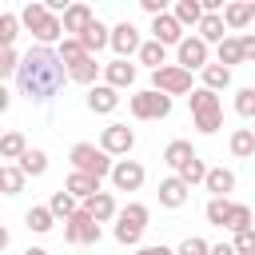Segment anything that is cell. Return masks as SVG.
Segmentation results:
<instances>
[{
    "label": "cell",
    "mask_w": 255,
    "mask_h": 255,
    "mask_svg": "<svg viewBox=\"0 0 255 255\" xmlns=\"http://www.w3.org/2000/svg\"><path fill=\"white\" fill-rule=\"evenodd\" d=\"M24 179H28V175L20 171V163H4V167H0V183H4L8 195H16V191L24 187Z\"/></svg>",
    "instance_id": "cell-36"
},
{
    "label": "cell",
    "mask_w": 255,
    "mask_h": 255,
    "mask_svg": "<svg viewBox=\"0 0 255 255\" xmlns=\"http://www.w3.org/2000/svg\"><path fill=\"white\" fill-rule=\"evenodd\" d=\"M235 112H239L243 120L255 116V88H239V96H235Z\"/></svg>",
    "instance_id": "cell-40"
},
{
    "label": "cell",
    "mask_w": 255,
    "mask_h": 255,
    "mask_svg": "<svg viewBox=\"0 0 255 255\" xmlns=\"http://www.w3.org/2000/svg\"><path fill=\"white\" fill-rule=\"evenodd\" d=\"M179 179L191 187V183H207V167H203V159H195V163H187L183 171H179Z\"/></svg>",
    "instance_id": "cell-42"
},
{
    "label": "cell",
    "mask_w": 255,
    "mask_h": 255,
    "mask_svg": "<svg viewBox=\"0 0 255 255\" xmlns=\"http://www.w3.org/2000/svg\"><path fill=\"white\" fill-rule=\"evenodd\" d=\"M179 68H187V72H203L207 68V44L199 40V36H187L183 44H179Z\"/></svg>",
    "instance_id": "cell-10"
},
{
    "label": "cell",
    "mask_w": 255,
    "mask_h": 255,
    "mask_svg": "<svg viewBox=\"0 0 255 255\" xmlns=\"http://www.w3.org/2000/svg\"><path fill=\"white\" fill-rule=\"evenodd\" d=\"M64 191H72L76 199H96L100 195V179L96 175H84V171H68V179H64Z\"/></svg>",
    "instance_id": "cell-13"
},
{
    "label": "cell",
    "mask_w": 255,
    "mask_h": 255,
    "mask_svg": "<svg viewBox=\"0 0 255 255\" xmlns=\"http://www.w3.org/2000/svg\"><path fill=\"white\" fill-rule=\"evenodd\" d=\"M96 72H100L96 56H84L80 64H72V68H68V80H76V84H92V80H96Z\"/></svg>",
    "instance_id": "cell-30"
},
{
    "label": "cell",
    "mask_w": 255,
    "mask_h": 255,
    "mask_svg": "<svg viewBox=\"0 0 255 255\" xmlns=\"http://www.w3.org/2000/svg\"><path fill=\"white\" fill-rule=\"evenodd\" d=\"M104 80L112 84V88H128V84H135V64H128V60H112V64H104Z\"/></svg>",
    "instance_id": "cell-17"
},
{
    "label": "cell",
    "mask_w": 255,
    "mask_h": 255,
    "mask_svg": "<svg viewBox=\"0 0 255 255\" xmlns=\"http://www.w3.org/2000/svg\"><path fill=\"white\" fill-rule=\"evenodd\" d=\"M211 255H239V251H235V243H219V247H211Z\"/></svg>",
    "instance_id": "cell-47"
},
{
    "label": "cell",
    "mask_w": 255,
    "mask_h": 255,
    "mask_svg": "<svg viewBox=\"0 0 255 255\" xmlns=\"http://www.w3.org/2000/svg\"><path fill=\"white\" fill-rule=\"evenodd\" d=\"M44 167H48V155H44L40 147H28L24 159H20V171H24V175H44Z\"/></svg>",
    "instance_id": "cell-35"
},
{
    "label": "cell",
    "mask_w": 255,
    "mask_h": 255,
    "mask_svg": "<svg viewBox=\"0 0 255 255\" xmlns=\"http://www.w3.org/2000/svg\"><path fill=\"white\" fill-rule=\"evenodd\" d=\"M187 104H191L195 128H199L203 135H215V131H219V124H223V108H219V96H215V92H207V88H195V92L187 96Z\"/></svg>",
    "instance_id": "cell-2"
},
{
    "label": "cell",
    "mask_w": 255,
    "mask_h": 255,
    "mask_svg": "<svg viewBox=\"0 0 255 255\" xmlns=\"http://www.w3.org/2000/svg\"><path fill=\"white\" fill-rule=\"evenodd\" d=\"M231 207H235V203H227V199H211V203L203 207V215H207V223H211V227H227Z\"/></svg>",
    "instance_id": "cell-33"
},
{
    "label": "cell",
    "mask_w": 255,
    "mask_h": 255,
    "mask_svg": "<svg viewBox=\"0 0 255 255\" xmlns=\"http://www.w3.org/2000/svg\"><path fill=\"white\" fill-rule=\"evenodd\" d=\"M151 84H155V92H163V96H183V92H191V72L179 68V64H167V68L151 72Z\"/></svg>",
    "instance_id": "cell-7"
},
{
    "label": "cell",
    "mask_w": 255,
    "mask_h": 255,
    "mask_svg": "<svg viewBox=\"0 0 255 255\" xmlns=\"http://www.w3.org/2000/svg\"><path fill=\"white\" fill-rule=\"evenodd\" d=\"M20 60L24 56H16V48H0V76H16L20 72Z\"/></svg>",
    "instance_id": "cell-41"
},
{
    "label": "cell",
    "mask_w": 255,
    "mask_h": 255,
    "mask_svg": "<svg viewBox=\"0 0 255 255\" xmlns=\"http://www.w3.org/2000/svg\"><path fill=\"white\" fill-rule=\"evenodd\" d=\"M235 251H239V255H255V227L235 235Z\"/></svg>",
    "instance_id": "cell-44"
},
{
    "label": "cell",
    "mask_w": 255,
    "mask_h": 255,
    "mask_svg": "<svg viewBox=\"0 0 255 255\" xmlns=\"http://www.w3.org/2000/svg\"><path fill=\"white\" fill-rule=\"evenodd\" d=\"M112 183H116L120 191H135V187L143 183V167H139L135 159H120V163L112 167Z\"/></svg>",
    "instance_id": "cell-12"
},
{
    "label": "cell",
    "mask_w": 255,
    "mask_h": 255,
    "mask_svg": "<svg viewBox=\"0 0 255 255\" xmlns=\"http://www.w3.org/2000/svg\"><path fill=\"white\" fill-rule=\"evenodd\" d=\"M92 24H96V16H92V8H88V4H68V12H64V32L84 36Z\"/></svg>",
    "instance_id": "cell-15"
},
{
    "label": "cell",
    "mask_w": 255,
    "mask_h": 255,
    "mask_svg": "<svg viewBox=\"0 0 255 255\" xmlns=\"http://www.w3.org/2000/svg\"><path fill=\"white\" fill-rule=\"evenodd\" d=\"M219 64H223V68L243 64V40H239V36H227V40L219 44Z\"/></svg>",
    "instance_id": "cell-29"
},
{
    "label": "cell",
    "mask_w": 255,
    "mask_h": 255,
    "mask_svg": "<svg viewBox=\"0 0 255 255\" xmlns=\"http://www.w3.org/2000/svg\"><path fill=\"white\" fill-rule=\"evenodd\" d=\"M143 227H147V207H143V203H128V207L120 211V223H116V239H120L124 247H131V243H139Z\"/></svg>",
    "instance_id": "cell-6"
},
{
    "label": "cell",
    "mask_w": 255,
    "mask_h": 255,
    "mask_svg": "<svg viewBox=\"0 0 255 255\" xmlns=\"http://www.w3.org/2000/svg\"><path fill=\"white\" fill-rule=\"evenodd\" d=\"M139 60H143L151 72H159V68H167V48H163L159 40H147V44L139 48Z\"/></svg>",
    "instance_id": "cell-25"
},
{
    "label": "cell",
    "mask_w": 255,
    "mask_h": 255,
    "mask_svg": "<svg viewBox=\"0 0 255 255\" xmlns=\"http://www.w3.org/2000/svg\"><path fill=\"white\" fill-rule=\"evenodd\" d=\"M187 191H191V187H187L179 175H171V179L159 183V203H163V207H183V203H187Z\"/></svg>",
    "instance_id": "cell-18"
},
{
    "label": "cell",
    "mask_w": 255,
    "mask_h": 255,
    "mask_svg": "<svg viewBox=\"0 0 255 255\" xmlns=\"http://www.w3.org/2000/svg\"><path fill=\"white\" fill-rule=\"evenodd\" d=\"M131 143H135V131H131L128 124H108L104 135H100V147H104L108 155H128Z\"/></svg>",
    "instance_id": "cell-9"
},
{
    "label": "cell",
    "mask_w": 255,
    "mask_h": 255,
    "mask_svg": "<svg viewBox=\"0 0 255 255\" xmlns=\"http://www.w3.org/2000/svg\"><path fill=\"white\" fill-rule=\"evenodd\" d=\"M223 24L235 28V32L247 28V24H251V4H227V8H223Z\"/></svg>",
    "instance_id": "cell-28"
},
{
    "label": "cell",
    "mask_w": 255,
    "mask_h": 255,
    "mask_svg": "<svg viewBox=\"0 0 255 255\" xmlns=\"http://www.w3.org/2000/svg\"><path fill=\"white\" fill-rule=\"evenodd\" d=\"M64 80H68V72H64V60H60L56 48L36 44L32 52H24L20 72H16V88H20L24 100H32V104H48V100L64 88Z\"/></svg>",
    "instance_id": "cell-1"
},
{
    "label": "cell",
    "mask_w": 255,
    "mask_h": 255,
    "mask_svg": "<svg viewBox=\"0 0 255 255\" xmlns=\"http://www.w3.org/2000/svg\"><path fill=\"white\" fill-rule=\"evenodd\" d=\"M24 255H48V251H44V247H28Z\"/></svg>",
    "instance_id": "cell-49"
},
{
    "label": "cell",
    "mask_w": 255,
    "mask_h": 255,
    "mask_svg": "<svg viewBox=\"0 0 255 255\" xmlns=\"http://www.w3.org/2000/svg\"><path fill=\"white\" fill-rule=\"evenodd\" d=\"M112 48L120 52V60H128V56L139 52L143 44H139V32H135L131 24H120V28H112Z\"/></svg>",
    "instance_id": "cell-16"
},
{
    "label": "cell",
    "mask_w": 255,
    "mask_h": 255,
    "mask_svg": "<svg viewBox=\"0 0 255 255\" xmlns=\"http://www.w3.org/2000/svg\"><path fill=\"white\" fill-rule=\"evenodd\" d=\"M112 159H108V151L104 147H96V143H72V171H84V175H96V179H104V175H112Z\"/></svg>",
    "instance_id": "cell-4"
},
{
    "label": "cell",
    "mask_w": 255,
    "mask_h": 255,
    "mask_svg": "<svg viewBox=\"0 0 255 255\" xmlns=\"http://www.w3.org/2000/svg\"><path fill=\"white\" fill-rule=\"evenodd\" d=\"M76 40H80V44L88 48V56H92V52H100L104 44H112V32H108V28H104V24L96 20V24H92V28L84 32V36H76Z\"/></svg>",
    "instance_id": "cell-24"
},
{
    "label": "cell",
    "mask_w": 255,
    "mask_h": 255,
    "mask_svg": "<svg viewBox=\"0 0 255 255\" xmlns=\"http://www.w3.org/2000/svg\"><path fill=\"white\" fill-rule=\"evenodd\" d=\"M116 104H120V96H116V88H112V84H100V88H92V92H88V108H92V112H100V116H104V112H116Z\"/></svg>",
    "instance_id": "cell-20"
},
{
    "label": "cell",
    "mask_w": 255,
    "mask_h": 255,
    "mask_svg": "<svg viewBox=\"0 0 255 255\" xmlns=\"http://www.w3.org/2000/svg\"><path fill=\"white\" fill-rule=\"evenodd\" d=\"M24 223H28L32 231H48V227H52V207H32V211L24 215Z\"/></svg>",
    "instance_id": "cell-39"
},
{
    "label": "cell",
    "mask_w": 255,
    "mask_h": 255,
    "mask_svg": "<svg viewBox=\"0 0 255 255\" xmlns=\"http://www.w3.org/2000/svg\"><path fill=\"white\" fill-rule=\"evenodd\" d=\"M171 16H175V20H179V24H191V28H199V24H203V16H207V12H203V4H199V0H179V4H175V12H171Z\"/></svg>",
    "instance_id": "cell-23"
},
{
    "label": "cell",
    "mask_w": 255,
    "mask_h": 255,
    "mask_svg": "<svg viewBox=\"0 0 255 255\" xmlns=\"http://www.w3.org/2000/svg\"><path fill=\"white\" fill-rule=\"evenodd\" d=\"M84 207H88V215H92L96 223H104V219H112V215H116V199H112L108 191H100V195H96V199H88Z\"/></svg>",
    "instance_id": "cell-26"
},
{
    "label": "cell",
    "mask_w": 255,
    "mask_h": 255,
    "mask_svg": "<svg viewBox=\"0 0 255 255\" xmlns=\"http://www.w3.org/2000/svg\"><path fill=\"white\" fill-rule=\"evenodd\" d=\"M151 32H155V40H159L163 48H167V44H175V48H179V44L187 40V36H183V24H179L175 16H155Z\"/></svg>",
    "instance_id": "cell-14"
},
{
    "label": "cell",
    "mask_w": 255,
    "mask_h": 255,
    "mask_svg": "<svg viewBox=\"0 0 255 255\" xmlns=\"http://www.w3.org/2000/svg\"><path fill=\"white\" fill-rule=\"evenodd\" d=\"M167 112H171V96H163L155 88H143V92L131 96V116L135 120H163Z\"/></svg>",
    "instance_id": "cell-5"
},
{
    "label": "cell",
    "mask_w": 255,
    "mask_h": 255,
    "mask_svg": "<svg viewBox=\"0 0 255 255\" xmlns=\"http://www.w3.org/2000/svg\"><path fill=\"white\" fill-rule=\"evenodd\" d=\"M227 147H231V155H235V159L255 155V128H235V131H231V139H227Z\"/></svg>",
    "instance_id": "cell-21"
},
{
    "label": "cell",
    "mask_w": 255,
    "mask_h": 255,
    "mask_svg": "<svg viewBox=\"0 0 255 255\" xmlns=\"http://www.w3.org/2000/svg\"><path fill=\"white\" fill-rule=\"evenodd\" d=\"M195 159H199V155H195V147H191L187 139H171V143L163 147V163H167L175 175H179L187 163H195Z\"/></svg>",
    "instance_id": "cell-11"
},
{
    "label": "cell",
    "mask_w": 255,
    "mask_h": 255,
    "mask_svg": "<svg viewBox=\"0 0 255 255\" xmlns=\"http://www.w3.org/2000/svg\"><path fill=\"white\" fill-rule=\"evenodd\" d=\"M227 84H231V68H223V64H207L203 68V88L207 92H219Z\"/></svg>",
    "instance_id": "cell-27"
},
{
    "label": "cell",
    "mask_w": 255,
    "mask_h": 255,
    "mask_svg": "<svg viewBox=\"0 0 255 255\" xmlns=\"http://www.w3.org/2000/svg\"><path fill=\"white\" fill-rule=\"evenodd\" d=\"M20 16H12V12H4L0 16V48H12V40H16V32H20Z\"/></svg>",
    "instance_id": "cell-38"
},
{
    "label": "cell",
    "mask_w": 255,
    "mask_h": 255,
    "mask_svg": "<svg viewBox=\"0 0 255 255\" xmlns=\"http://www.w3.org/2000/svg\"><path fill=\"white\" fill-rule=\"evenodd\" d=\"M64 239L76 243V247H84V243H100V223L88 215V207H80V211L64 223Z\"/></svg>",
    "instance_id": "cell-8"
},
{
    "label": "cell",
    "mask_w": 255,
    "mask_h": 255,
    "mask_svg": "<svg viewBox=\"0 0 255 255\" xmlns=\"http://www.w3.org/2000/svg\"><path fill=\"white\" fill-rule=\"evenodd\" d=\"M251 20H255V0H251Z\"/></svg>",
    "instance_id": "cell-50"
},
{
    "label": "cell",
    "mask_w": 255,
    "mask_h": 255,
    "mask_svg": "<svg viewBox=\"0 0 255 255\" xmlns=\"http://www.w3.org/2000/svg\"><path fill=\"white\" fill-rule=\"evenodd\" d=\"M239 40H243V60H255V32H247Z\"/></svg>",
    "instance_id": "cell-45"
},
{
    "label": "cell",
    "mask_w": 255,
    "mask_h": 255,
    "mask_svg": "<svg viewBox=\"0 0 255 255\" xmlns=\"http://www.w3.org/2000/svg\"><path fill=\"white\" fill-rule=\"evenodd\" d=\"M20 20H24V28H28L44 48L64 36V20H56V16L48 12V4H28V8L20 12Z\"/></svg>",
    "instance_id": "cell-3"
},
{
    "label": "cell",
    "mask_w": 255,
    "mask_h": 255,
    "mask_svg": "<svg viewBox=\"0 0 255 255\" xmlns=\"http://www.w3.org/2000/svg\"><path fill=\"white\" fill-rule=\"evenodd\" d=\"M223 28H227V24H223V16H219V12H207V16H203V24H199V40H203V44H223V40H227V36H223Z\"/></svg>",
    "instance_id": "cell-22"
},
{
    "label": "cell",
    "mask_w": 255,
    "mask_h": 255,
    "mask_svg": "<svg viewBox=\"0 0 255 255\" xmlns=\"http://www.w3.org/2000/svg\"><path fill=\"white\" fill-rule=\"evenodd\" d=\"M207 191H211V199H227V191H235V171L211 167L207 171Z\"/></svg>",
    "instance_id": "cell-19"
},
{
    "label": "cell",
    "mask_w": 255,
    "mask_h": 255,
    "mask_svg": "<svg viewBox=\"0 0 255 255\" xmlns=\"http://www.w3.org/2000/svg\"><path fill=\"white\" fill-rule=\"evenodd\" d=\"M251 227H255V223H251Z\"/></svg>",
    "instance_id": "cell-51"
},
{
    "label": "cell",
    "mask_w": 255,
    "mask_h": 255,
    "mask_svg": "<svg viewBox=\"0 0 255 255\" xmlns=\"http://www.w3.org/2000/svg\"><path fill=\"white\" fill-rule=\"evenodd\" d=\"M143 12H151V16H167V12H163V0H143Z\"/></svg>",
    "instance_id": "cell-46"
},
{
    "label": "cell",
    "mask_w": 255,
    "mask_h": 255,
    "mask_svg": "<svg viewBox=\"0 0 255 255\" xmlns=\"http://www.w3.org/2000/svg\"><path fill=\"white\" fill-rule=\"evenodd\" d=\"M139 255H175V251H171V247H163V243H159V247H143V251H139Z\"/></svg>",
    "instance_id": "cell-48"
},
{
    "label": "cell",
    "mask_w": 255,
    "mask_h": 255,
    "mask_svg": "<svg viewBox=\"0 0 255 255\" xmlns=\"http://www.w3.org/2000/svg\"><path fill=\"white\" fill-rule=\"evenodd\" d=\"M56 52H60V60H64L68 68H72V64H80V60L88 56V48H84V44H80L76 36H68V40H60V48H56Z\"/></svg>",
    "instance_id": "cell-34"
},
{
    "label": "cell",
    "mask_w": 255,
    "mask_h": 255,
    "mask_svg": "<svg viewBox=\"0 0 255 255\" xmlns=\"http://www.w3.org/2000/svg\"><path fill=\"white\" fill-rule=\"evenodd\" d=\"M175 255H211V247H207L199 235H187V239L179 243V251H175Z\"/></svg>",
    "instance_id": "cell-43"
},
{
    "label": "cell",
    "mask_w": 255,
    "mask_h": 255,
    "mask_svg": "<svg viewBox=\"0 0 255 255\" xmlns=\"http://www.w3.org/2000/svg\"><path fill=\"white\" fill-rule=\"evenodd\" d=\"M251 223H255L251 207H247V203H235V207H231V219H227V227L239 235V231H251Z\"/></svg>",
    "instance_id": "cell-37"
},
{
    "label": "cell",
    "mask_w": 255,
    "mask_h": 255,
    "mask_svg": "<svg viewBox=\"0 0 255 255\" xmlns=\"http://www.w3.org/2000/svg\"><path fill=\"white\" fill-rule=\"evenodd\" d=\"M48 207H52V215H60L64 223H68V219H72V215L80 211V207H76V195H72V191H56Z\"/></svg>",
    "instance_id": "cell-32"
},
{
    "label": "cell",
    "mask_w": 255,
    "mask_h": 255,
    "mask_svg": "<svg viewBox=\"0 0 255 255\" xmlns=\"http://www.w3.org/2000/svg\"><path fill=\"white\" fill-rule=\"evenodd\" d=\"M24 151H28L24 135H20V131H4V139H0V155H4V159H24Z\"/></svg>",
    "instance_id": "cell-31"
}]
</instances>
